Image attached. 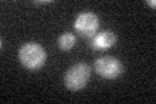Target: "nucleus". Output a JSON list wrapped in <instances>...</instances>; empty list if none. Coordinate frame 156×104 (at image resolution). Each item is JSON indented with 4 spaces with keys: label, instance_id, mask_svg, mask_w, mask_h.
I'll return each mask as SVG.
<instances>
[{
    "label": "nucleus",
    "instance_id": "nucleus-1",
    "mask_svg": "<svg viewBox=\"0 0 156 104\" xmlns=\"http://www.w3.org/2000/svg\"><path fill=\"white\" fill-rule=\"evenodd\" d=\"M18 60L29 70H38L44 65L47 60V52L41 44L29 42L18 49Z\"/></svg>",
    "mask_w": 156,
    "mask_h": 104
},
{
    "label": "nucleus",
    "instance_id": "nucleus-2",
    "mask_svg": "<svg viewBox=\"0 0 156 104\" xmlns=\"http://www.w3.org/2000/svg\"><path fill=\"white\" fill-rule=\"evenodd\" d=\"M91 76V69L86 63H77L65 72L64 83L70 91H80L86 87Z\"/></svg>",
    "mask_w": 156,
    "mask_h": 104
},
{
    "label": "nucleus",
    "instance_id": "nucleus-3",
    "mask_svg": "<svg viewBox=\"0 0 156 104\" xmlns=\"http://www.w3.org/2000/svg\"><path fill=\"white\" fill-rule=\"evenodd\" d=\"M95 72L105 80H115L124 72V66L119 59L112 56H103L96 59L94 63Z\"/></svg>",
    "mask_w": 156,
    "mask_h": 104
},
{
    "label": "nucleus",
    "instance_id": "nucleus-4",
    "mask_svg": "<svg viewBox=\"0 0 156 104\" xmlns=\"http://www.w3.org/2000/svg\"><path fill=\"white\" fill-rule=\"evenodd\" d=\"M100 26L99 16L92 12H83L78 14L74 21V29L80 35L85 38H92L98 33Z\"/></svg>",
    "mask_w": 156,
    "mask_h": 104
},
{
    "label": "nucleus",
    "instance_id": "nucleus-5",
    "mask_svg": "<svg viewBox=\"0 0 156 104\" xmlns=\"http://www.w3.org/2000/svg\"><path fill=\"white\" fill-rule=\"evenodd\" d=\"M116 35L113 31L111 30H104L99 34H95L89 42L90 48L94 51H105V49L111 48L116 43Z\"/></svg>",
    "mask_w": 156,
    "mask_h": 104
},
{
    "label": "nucleus",
    "instance_id": "nucleus-6",
    "mask_svg": "<svg viewBox=\"0 0 156 104\" xmlns=\"http://www.w3.org/2000/svg\"><path fill=\"white\" fill-rule=\"evenodd\" d=\"M57 44H58V47H60V49H62V51H69V49H72L76 44L74 34H72V33L61 34V35L57 38Z\"/></svg>",
    "mask_w": 156,
    "mask_h": 104
},
{
    "label": "nucleus",
    "instance_id": "nucleus-7",
    "mask_svg": "<svg viewBox=\"0 0 156 104\" xmlns=\"http://www.w3.org/2000/svg\"><path fill=\"white\" fill-rule=\"evenodd\" d=\"M147 4H148L150 7H152L154 9H155V7H156V2H155V0H147Z\"/></svg>",
    "mask_w": 156,
    "mask_h": 104
}]
</instances>
